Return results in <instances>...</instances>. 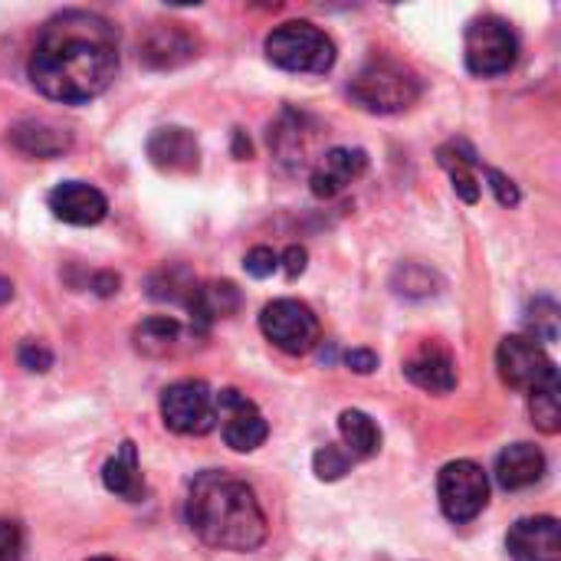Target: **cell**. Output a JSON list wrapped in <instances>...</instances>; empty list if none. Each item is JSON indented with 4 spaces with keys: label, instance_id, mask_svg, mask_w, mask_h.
<instances>
[{
    "label": "cell",
    "instance_id": "7402d4cb",
    "mask_svg": "<svg viewBox=\"0 0 561 561\" xmlns=\"http://www.w3.org/2000/svg\"><path fill=\"white\" fill-rule=\"evenodd\" d=\"M135 348L145 355V358H168L181 348L184 342V325L171 316H154V319H145L135 335H131Z\"/></svg>",
    "mask_w": 561,
    "mask_h": 561
},
{
    "label": "cell",
    "instance_id": "ba28073f",
    "mask_svg": "<svg viewBox=\"0 0 561 561\" xmlns=\"http://www.w3.org/2000/svg\"><path fill=\"white\" fill-rule=\"evenodd\" d=\"M263 335L286 355H306L319 345V319L299 299H276L260 316Z\"/></svg>",
    "mask_w": 561,
    "mask_h": 561
},
{
    "label": "cell",
    "instance_id": "836d02e7",
    "mask_svg": "<svg viewBox=\"0 0 561 561\" xmlns=\"http://www.w3.org/2000/svg\"><path fill=\"white\" fill-rule=\"evenodd\" d=\"M345 365L355 375H371L378 368V355L371 348H352V352H345Z\"/></svg>",
    "mask_w": 561,
    "mask_h": 561
},
{
    "label": "cell",
    "instance_id": "f546056e",
    "mask_svg": "<svg viewBox=\"0 0 561 561\" xmlns=\"http://www.w3.org/2000/svg\"><path fill=\"white\" fill-rule=\"evenodd\" d=\"M243 270L253 276V279H266L279 270V253L270 250V247H253L247 256H243Z\"/></svg>",
    "mask_w": 561,
    "mask_h": 561
},
{
    "label": "cell",
    "instance_id": "e0dca14e",
    "mask_svg": "<svg viewBox=\"0 0 561 561\" xmlns=\"http://www.w3.org/2000/svg\"><path fill=\"white\" fill-rule=\"evenodd\" d=\"M546 454L536 444H510L496 457V483L510 493L529 490L546 477Z\"/></svg>",
    "mask_w": 561,
    "mask_h": 561
},
{
    "label": "cell",
    "instance_id": "74e56055",
    "mask_svg": "<svg viewBox=\"0 0 561 561\" xmlns=\"http://www.w3.org/2000/svg\"><path fill=\"white\" fill-rule=\"evenodd\" d=\"M89 561H115V559H89Z\"/></svg>",
    "mask_w": 561,
    "mask_h": 561
},
{
    "label": "cell",
    "instance_id": "5bb4252c",
    "mask_svg": "<svg viewBox=\"0 0 561 561\" xmlns=\"http://www.w3.org/2000/svg\"><path fill=\"white\" fill-rule=\"evenodd\" d=\"M148 161L164 174H194L201 168V145L191 128L164 125L148 138Z\"/></svg>",
    "mask_w": 561,
    "mask_h": 561
},
{
    "label": "cell",
    "instance_id": "d590c367",
    "mask_svg": "<svg viewBox=\"0 0 561 561\" xmlns=\"http://www.w3.org/2000/svg\"><path fill=\"white\" fill-rule=\"evenodd\" d=\"M118 286H122V279L115 273H95L92 276V293H99V296H112V293H118Z\"/></svg>",
    "mask_w": 561,
    "mask_h": 561
},
{
    "label": "cell",
    "instance_id": "d6a6232c",
    "mask_svg": "<svg viewBox=\"0 0 561 561\" xmlns=\"http://www.w3.org/2000/svg\"><path fill=\"white\" fill-rule=\"evenodd\" d=\"M23 529L13 519H0V561H20Z\"/></svg>",
    "mask_w": 561,
    "mask_h": 561
},
{
    "label": "cell",
    "instance_id": "3957f363",
    "mask_svg": "<svg viewBox=\"0 0 561 561\" xmlns=\"http://www.w3.org/2000/svg\"><path fill=\"white\" fill-rule=\"evenodd\" d=\"M348 95L355 105L375 115H398L408 112L421 99V79L398 59H371L365 62L355 79L348 82Z\"/></svg>",
    "mask_w": 561,
    "mask_h": 561
},
{
    "label": "cell",
    "instance_id": "484cf974",
    "mask_svg": "<svg viewBox=\"0 0 561 561\" xmlns=\"http://www.w3.org/2000/svg\"><path fill=\"white\" fill-rule=\"evenodd\" d=\"M529 414L533 424L542 434H559L561 431V394H559V378L529 391Z\"/></svg>",
    "mask_w": 561,
    "mask_h": 561
},
{
    "label": "cell",
    "instance_id": "2e32d148",
    "mask_svg": "<svg viewBox=\"0 0 561 561\" xmlns=\"http://www.w3.org/2000/svg\"><path fill=\"white\" fill-rule=\"evenodd\" d=\"M404 375L411 385H417L421 391H431V394H450L457 388V362L437 342L421 345L404 362Z\"/></svg>",
    "mask_w": 561,
    "mask_h": 561
},
{
    "label": "cell",
    "instance_id": "cb8c5ba5",
    "mask_svg": "<svg viewBox=\"0 0 561 561\" xmlns=\"http://www.w3.org/2000/svg\"><path fill=\"white\" fill-rule=\"evenodd\" d=\"M306 131V115H293L286 112L283 122L276 125V131H270V145L276 148L279 161L289 164L293 171L306 168V154H309V145H312V135H302Z\"/></svg>",
    "mask_w": 561,
    "mask_h": 561
},
{
    "label": "cell",
    "instance_id": "4dcf8cb0",
    "mask_svg": "<svg viewBox=\"0 0 561 561\" xmlns=\"http://www.w3.org/2000/svg\"><path fill=\"white\" fill-rule=\"evenodd\" d=\"M16 358H20V365H23L26 371H36V375H43V371L53 368V352H49L43 342H23Z\"/></svg>",
    "mask_w": 561,
    "mask_h": 561
},
{
    "label": "cell",
    "instance_id": "277c9868",
    "mask_svg": "<svg viewBox=\"0 0 561 561\" xmlns=\"http://www.w3.org/2000/svg\"><path fill=\"white\" fill-rule=\"evenodd\" d=\"M266 56L273 66L286 69V72L325 76L335 66L339 49L325 30H319L306 20H293V23L276 26L266 36Z\"/></svg>",
    "mask_w": 561,
    "mask_h": 561
},
{
    "label": "cell",
    "instance_id": "ac0fdd59",
    "mask_svg": "<svg viewBox=\"0 0 561 561\" xmlns=\"http://www.w3.org/2000/svg\"><path fill=\"white\" fill-rule=\"evenodd\" d=\"M194 319V325L207 329L217 319H227L240 309V289L230 279H214V283H197L187 306H184Z\"/></svg>",
    "mask_w": 561,
    "mask_h": 561
},
{
    "label": "cell",
    "instance_id": "8992f818",
    "mask_svg": "<svg viewBox=\"0 0 561 561\" xmlns=\"http://www.w3.org/2000/svg\"><path fill=\"white\" fill-rule=\"evenodd\" d=\"M161 421L181 437H204L217 427V394L204 381H178L161 391Z\"/></svg>",
    "mask_w": 561,
    "mask_h": 561
},
{
    "label": "cell",
    "instance_id": "4fadbf2b",
    "mask_svg": "<svg viewBox=\"0 0 561 561\" xmlns=\"http://www.w3.org/2000/svg\"><path fill=\"white\" fill-rule=\"evenodd\" d=\"M506 552L513 561H561V529L556 516L519 519L506 536Z\"/></svg>",
    "mask_w": 561,
    "mask_h": 561
},
{
    "label": "cell",
    "instance_id": "9c48e42d",
    "mask_svg": "<svg viewBox=\"0 0 561 561\" xmlns=\"http://www.w3.org/2000/svg\"><path fill=\"white\" fill-rule=\"evenodd\" d=\"M496 368L500 378L516 391H536L559 378L556 362L546 355V348L523 335H506L496 348Z\"/></svg>",
    "mask_w": 561,
    "mask_h": 561
},
{
    "label": "cell",
    "instance_id": "52a82bcc",
    "mask_svg": "<svg viewBox=\"0 0 561 561\" xmlns=\"http://www.w3.org/2000/svg\"><path fill=\"white\" fill-rule=\"evenodd\" d=\"M437 496H440L444 516L450 523L463 526V523H473L486 510V503H490V480H486L480 463L454 460V463H447L440 470Z\"/></svg>",
    "mask_w": 561,
    "mask_h": 561
},
{
    "label": "cell",
    "instance_id": "5b68a950",
    "mask_svg": "<svg viewBox=\"0 0 561 561\" xmlns=\"http://www.w3.org/2000/svg\"><path fill=\"white\" fill-rule=\"evenodd\" d=\"M463 56H467V69L473 76H503L516 66L519 59V36L516 30L496 16V13H486V16H477L470 26H467V43H463Z\"/></svg>",
    "mask_w": 561,
    "mask_h": 561
},
{
    "label": "cell",
    "instance_id": "8fae6325",
    "mask_svg": "<svg viewBox=\"0 0 561 561\" xmlns=\"http://www.w3.org/2000/svg\"><path fill=\"white\" fill-rule=\"evenodd\" d=\"M201 43L184 23H154L138 43V59L148 69H178L197 56Z\"/></svg>",
    "mask_w": 561,
    "mask_h": 561
},
{
    "label": "cell",
    "instance_id": "6da1fadb",
    "mask_svg": "<svg viewBox=\"0 0 561 561\" xmlns=\"http://www.w3.org/2000/svg\"><path fill=\"white\" fill-rule=\"evenodd\" d=\"M118 72V30L89 10H62L36 36L30 82L53 102L82 105L102 95Z\"/></svg>",
    "mask_w": 561,
    "mask_h": 561
},
{
    "label": "cell",
    "instance_id": "1f68e13d",
    "mask_svg": "<svg viewBox=\"0 0 561 561\" xmlns=\"http://www.w3.org/2000/svg\"><path fill=\"white\" fill-rule=\"evenodd\" d=\"M483 174H486L490 191L496 194V201H500L503 207H516V204H519V187H516L513 178H506V174L496 171V168H483Z\"/></svg>",
    "mask_w": 561,
    "mask_h": 561
},
{
    "label": "cell",
    "instance_id": "e575fe53",
    "mask_svg": "<svg viewBox=\"0 0 561 561\" xmlns=\"http://www.w3.org/2000/svg\"><path fill=\"white\" fill-rule=\"evenodd\" d=\"M306 260H309V253H306L302 247H289V250L279 256V263L286 266V276H289V279H296V276L306 273Z\"/></svg>",
    "mask_w": 561,
    "mask_h": 561
},
{
    "label": "cell",
    "instance_id": "7c38bea8",
    "mask_svg": "<svg viewBox=\"0 0 561 561\" xmlns=\"http://www.w3.org/2000/svg\"><path fill=\"white\" fill-rule=\"evenodd\" d=\"M53 217H59L62 224L72 227H95L105 220L108 214V201L99 187L85 184V181H62L49 191L46 197Z\"/></svg>",
    "mask_w": 561,
    "mask_h": 561
},
{
    "label": "cell",
    "instance_id": "44dd1931",
    "mask_svg": "<svg viewBox=\"0 0 561 561\" xmlns=\"http://www.w3.org/2000/svg\"><path fill=\"white\" fill-rule=\"evenodd\" d=\"M437 158H440V164L447 168L457 197L467 201V204H477V201H480V181H477L480 158H477V151H473L467 141H450L447 148L437 151Z\"/></svg>",
    "mask_w": 561,
    "mask_h": 561
},
{
    "label": "cell",
    "instance_id": "9a60e30c",
    "mask_svg": "<svg viewBox=\"0 0 561 561\" xmlns=\"http://www.w3.org/2000/svg\"><path fill=\"white\" fill-rule=\"evenodd\" d=\"M368 171V154L362 148H329L319 164L309 174L312 194L316 197H335L342 194L352 181H358Z\"/></svg>",
    "mask_w": 561,
    "mask_h": 561
},
{
    "label": "cell",
    "instance_id": "83f0119b",
    "mask_svg": "<svg viewBox=\"0 0 561 561\" xmlns=\"http://www.w3.org/2000/svg\"><path fill=\"white\" fill-rule=\"evenodd\" d=\"M526 325L533 342H556L559 339V306L552 299H536L526 312Z\"/></svg>",
    "mask_w": 561,
    "mask_h": 561
},
{
    "label": "cell",
    "instance_id": "f1b7e54d",
    "mask_svg": "<svg viewBox=\"0 0 561 561\" xmlns=\"http://www.w3.org/2000/svg\"><path fill=\"white\" fill-rule=\"evenodd\" d=\"M312 470H316V477H319L322 483H335V480H342V477L352 470V457H348L342 447L325 444V447H319V450H316V457H312Z\"/></svg>",
    "mask_w": 561,
    "mask_h": 561
},
{
    "label": "cell",
    "instance_id": "7a4b0ae2",
    "mask_svg": "<svg viewBox=\"0 0 561 561\" xmlns=\"http://www.w3.org/2000/svg\"><path fill=\"white\" fill-rule=\"evenodd\" d=\"M184 516L201 542L224 552H253L270 533L256 493L227 470H204L191 480Z\"/></svg>",
    "mask_w": 561,
    "mask_h": 561
},
{
    "label": "cell",
    "instance_id": "8d00e7d4",
    "mask_svg": "<svg viewBox=\"0 0 561 561\" xmlns=\"http://www.w3.org/2000/svg\"><path fill=\"white\" fill-rule=\"evenodd\" d=\"M237 154H250V141H243V131H237Z\"/></svg>",
    "mask_w": 561,
    "mask_h": 561
},
{
    "label": "cell",
    "instance_id": "ffe728a7",
    "mask_svg": "<svg viewBox=\"0 0 561 561\" xmlns=\"http://www.w3.org/2000/svg\"><path fill=\"white\" fill-rule=\"evenodd\" d=\"M10 145L26 158L49 161V158H59L72 145V138H69V131H62V128H56L49 122H33L30 118V122H20V125L10 128Z\"/></svg>",
    "mask_w": 561,
    "mask_h": 561
},
{
    "label": "cell",
    "instance_id": "603a6c76",
    "mask_svg": "<svg viewBox=\"0 0 561 561\" xmlns=\"http://www.w3.org/2000/svg\"><path fill=\"white\" fill-rule=\"evenodd\" d=\"M339 434H342V450L352 460H368L381 450V427L365 411H355V408L342 411Z\"/></svg>",
    "mask_w": 561,
    "mask_h": 561
},
{
    "label": "cell",
    "instance_id": "d6986e66",
    "mask_svg": "<svg viewBox=\"0 0 561 561\" xmlns=\"http://www.w3.org/2000/svg\"><path fill=\"white\" fill-rule=\"evenodd\" d=\"M102 483L112 496L125 500V503H141L145 496V477H141V467H138V450L131 440H125L115 457L105 460L102 467Z\"/></svg>",
    "mask_w": 561,
    "mask_h": 561
},
{
    "label": "cell",
    "instance_id": "d4e9b609",
    "mask_svg": "<svg viewBox=\"0 0 561 561\" xmlns=\"http://www.w3.org/2000/svg\"><path fill=\"white\" fill-rule=\"evenodd\" d=\"M197 279L187 266H161L151 279H148V296L161 299V302H181L187 306L191 293H194Z\"/></svg>",
    "mask_w": 561,
    "mask_h": 561
},
{
    "label": "cell",
    "instance_id": "4316f807",
    "mask_svg": "<svg viewBox=\"0 0 561 561\" xmlns=\"http://www.w3.org/2000/svg\"><path fill=\"white\" fill-rule=\"evenodd\" d=\"M394 293L398 296H408V299H427V296H437L440 293V276L421 263H404L398 273H394Z\"/></svg>",
    "mask_w": 561,
    "mask_h": 561
},
{
    "label": "cell",
    "instance_id": "30bf717a",
    "mask_svg": "<svg viewBox=\"0 0 561 561\" xmlns=\"http://www.w3.org/2000/svg\"><path fill=\"white\" fill-rule=\"evenodd\" d=\"M217 421H224V440L237 454H253L270 437L266 417L240 391H220L217 394Z\"/></svg>",
    "mask_w": 561,
    "mask_h": 561
}]
</instances>
